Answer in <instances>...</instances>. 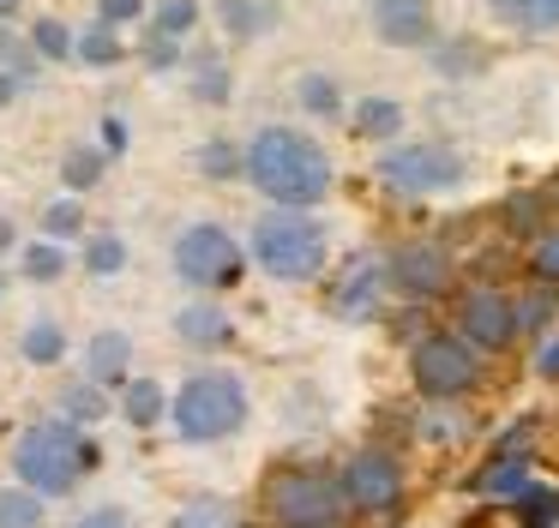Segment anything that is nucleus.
I'll use <instances>...</instances> for the list:
<instances>
[{
  "label": "nucleus",
  "instance_id": "44",
  "mask_svg": "<svg viewBox=\"0 0 559 528\" xmlns=\"http://www.w3.org/2000/svg\"><path fill=\"white\" fill-rule=\"evenodd\" d=\"M542 372H559V343H554V355L542 360Z\"/></svg>",
  "mask_w": 559,
  "mask_h": 528
},
{
  "label": "nucleus",
  "instance_id": "41",
  "mask_svg": "<svg viewBox=\"0 0 559 528\" xmlns=\"http://www.w3.org/2000/svg\"><path fill=\"white\" fill-rule=\"evenodd\" d=\"M19 84H25V72H0V108L19 96Z\"/></svg>",
  "mask_w": 559,
  "mask_h": 528
},
{
  "label": "nucleus",
  "instance_id": "43",
  "mask_svg": "<svg viewBox=\"0 0 559 528\" xmlns=\"http://www.w3.org/2000/svg\"><path fill=\"white\" fill-rule=\"evenodd\" d=\"M19 7H25V0H0V19H13Z\"/></svg>",
  "mask_w": 559,
  "mask_h": 528
},
{
  "label": "nucleus",
  "instance_id": "26",
  "mask_svg": "<svg viewBox=\"0 0 559 528\" xmlns=\"http://www.w3.org/2000/svg\"><path fill=\"white\" fill-rule=\"evenodd\" d=\"M61 180H67V192H91L103 180V151H91V144L67 151L61 156Z\"/></svg>",
  "mask_w": 559,
  "mask_h": 528
},
{
  "label": "nucleus",
  "instance_id": "8",
  "mask_svg": "<svg viewBox=\"0 0 559 528\" xmlns=\"http://www.w3.org/2000/svg\"><path fill=\"white\" fill-rule=\"evenodd\" d=\"M175 271L193 288H229L241 276V240L223 223H193L175 240Z\"/></svg>",
  "mask_w": 559,
  "mask_h": 528
},
{
  "label": "nucleus",
  "instance_id": "21",
  "mask_svg": "<svg viewBox=\"0 0 559 528\" xmlns=\"http://www.w3.org/2000/svg\"><path fill=\"white\" fill-rule=\"evenodd\" d=\"M115 31H121V24L97 19L85 36H79V60H85V67H121L127 48H121V36H115Z\"/></svg>",
  "mask_w": 559,
  "mask_h": 528
},
{
  "label": "nucleus",
  "instance_id": "22",
  "mask_svg": "<svg viewBox=\"0 0 559 528\" xmlns=\"http://www.w3.org/2000/svg\"><path fill=\"white\" fill-rule=\"evenodd\" d=\"M19 355H25L31 367H55V360L67 355V336H61V324H49V319L25 324V336H19Z\"/></svg>",
  "mask_w": 559,
  "mask_h": 528
},
{
  "label": "nucleus",
  "instance_id": "23",
  "mask_svg": "<svg viewBox=\"0 0 559 528\" xmlns=\"http://www.w3.org/2000/svg\"><path fill=\"white\" fill-rule=\"evenodd\" d=\"M295 96H301V108H307V115H319V120H331L343 108V91H337L331 72H301V79H295Z\"/></svg>",
  "mask_w": 559,
  "mask_h": 528
},
{
  "label": "nucleus",
  "instance_id": "10",
  "mask_svg": "<svg viewBox=\"0 0 559 528\" xmlns=\"http://www.w3.org/2000/svg\"><path fill=\"white\" fill-rule=\"evenodd\" d=\"M457 331L469 336L481 355H499V348H511V336H518V307H511L506 288H469V295H463V312H457Z\"/></svg>",
  "mask_w": 559,
  "mask_h": 528
},
{
  "label": "nucleus",
  "instance_id": "28",
  "mask_svg": "<svg viewBox=\"0 0 559 528\" xmlns=\"http://www.w3.org/2000/svg\"><path fill=\"white\" fill-rule=\"evenodd\" d=\"M199 168H205L211 180H229V175H247V151H235L229 139H205V151H199Z\"/></svg>",
  "mask_w": 559,
  "mask_h": 528
},
{
  "label": "nucleus",
  "instance_id": "2",
  "mask_svg": "<svg viewBox=\"0 0 559 528\" xmlns=\"http://www.w3.org/2000/svg\"><path fill=\"white\" fill-rule=\"evenodd\" d=\"M91 463H97V451H91V439L73 420H37V427H25L13 444V475L25 480V487H37L43 499L73 492Z\"/></svg>",
  "mask_w": 559,
  "mask_h": 528
},
{
  "label": "nucleus",
  "instance_id": "19",
  "mask_svg": "<svg viewBox=\"0 0 559 528\" xmlns=\"http://www.w3.org/2000/svg\"><path fill=\"white\" fill-rule=\"evenodd\" d=\"M121 415H127V427L151 432L163 415H169V403H163V384H157V379H127V391H121Z\"/></svg>",
  "mask_w": 559,
  "mask_h": 528
},
{
  "label": "nucleus",
  "instance_id": "38",
  "mask_svg": "<svg viewBox=\"0 0 559 528\" xmlns=\"http://www.w3.org/2000/svg\"><path fill=\"white\" fill-rule=\"evenodd\" d=\"M97 19H109V24H133V19H145V0H97Z\"/></svg>",
  "mask_w": 559,
  "mask_h": 528
},
{
  "label": "nucleus",
  "instance_id": "27",
  "mask_svg": "<svg viewBox=\"0 0 559 528\" xmlns=\"http://www.w3.org/2000/svg\"><path fill=\"white\" fill-rule=\"evenodd\" d=\"M229 91H235V79H229V67H223L217 55L193 60V96L199 103H229Z\"/></svg>",
  "mask_w": 559,
  "mask_h": 528
},
{
  "label": "nucleus",
  "instance_id": "9",
  "mask_svg": "<svg viewBox=\"0 0 559 528\" xmlns=\"http://www.w3.org/2000/svg\"><path fill=\"white\" fill-rule=\"evenodd\" d=\"M337 480H343V499H349L355 511H391V504L403 499V463L391 451H379V444L355 451Z\"/></svg>",
  "mask_w": 559,
  "mask_h": 528
},
{
  "label": "nucleus",
  "instance_id": "30",
  "mask_svg": "<svg viewBox=\"0 0 559 528\" xmlns=\"http://www.w3.org/2000/svg\"><path fill=\"white\" fill-rule=\"evenodd\" d=\"M25 276L31 283H55V276H67V252L49 240H37V247H25Z\"/></svg>",
  "mask_w": 559,
  "mask_h": 528
},
{
  "label": "nucleus",
  "instance_id": "29",
  "mask_svg": "<svg viewBox=\"0 0 559 528\" xmlns=\"http://www.w3.org/2000/svg\"><path fill=\"white\" fill-rule=\"evenodd\" d=\"M175 528H247V523L229 511V504H217V499H199V504H187V511L175 516Z\"/></svg>",
  "mask_w": 559,
  "mask_h": 528
},
{
  "label": "nucleus",
  "instance_id": "39",
  "mask_svg": "<svg viewBox=\"0 0 559 528\" xmlns=\"http://www.w3.org/2000/svg\"><path fill=\"white\" fill-rule=\"evenodd\" d=\"M31 55H37V48H31ZM31 55H25V48H19V43H13V36H7V31H0V67H13V72H31Z\"/></svg>",
  "mask_w": 559,
  "mask_h": 528
},
{
  "label": "nucleus",
  "instance_id": "17",
  "mask_svg": "<svg viewBox=\"0 0 559 528\" xmlns=\"http://www.w3.org/2000/svg\"><path fill=\"white\" fill-rule=\"evenodd\" d=\"M175 336L193 348H223L229 343V319H223L217 307H205V300H193V307L175 312Z\"/></svg>",
  "mask_w": 559,
  "mask_h": 528
},
{
  "label": "nucleus",
  "instance_id": "35",
  "mask_svg": "<svg viewBox=\"0 0 559 528\" xmlns=\"http://www.w3.org/2000/svg\"><path fill=\"white\" fill-rule=\"evenodd\" d=\"M145 60H151L157 72L181 67V36H163V31H151V36H145Z\"/></svg>",
  "mask_w": 559,
  "mask_h": 528
},
{
  "label": "nucleus",
  "instance_id": "4",
  "mask_svg": "<svg viewBox=\"0 0 559 528\" xmlns=\"http://www.w3.org/2000/svg\"><path fill=\"white\" fill-rule=\"evenodd\" d=\"M253 259L277 283H313L325 271V228L295 204H277L253 223Z\"/></svg>",
  "mask_w": 559,
  "mask_h": 528
},
{
  "label": "nucleus",
  "instance_id": "25",
  "mask_svg": "<svg viewBox=\"0 0 559 528\" xmlns=\"http://www.w3.org/2000/svg\"><path fill=\"white\" fill-rule=\"evenodd\" d=\"M31 48H37V60H73L79 55V36L67 31L61 19H37V24H31Z\"/></svg>",
  "mask_w": 559,
  "mask_h": 528
},
{
  "label": "nucleus",
  "instance_id": "33",
  "mask_svg": "<svg viewBox=\"0 0 559 528\" xmlns=\"http://www.w3.org/2000/svg\"><path fill=\"white\" fill-rule=\"evenodd\" d=\"M43 228H49L55 240H73L79 228H85V204H79V199H55L49 211H43Z\"/></svg>",
  "mask_w": 559,
  "mask_h": 528
},
{
  "label": "nucleus",
  "instance_id": "6",
  "mask_svg": "<svg viewBox=\"0 0 559 528\" xmlns=\"http://www.w3.org/2000/svg\"><path fill=\"white\" fill-rule=\"evenodd\" d=\"M379 180L403 199H427V192H445L463 180V156L439 139H415V144H391L379 151Z\"/></svg>",
  "mask_w": 559,
  "mask_h": 528
},
{
  "label": "nucleus",
  "instance_id": "12",
  "mask_svg": "<svg viewBox=\"0 0 559 528\" xmlns=\"http://www.w3.org/2000/svg\"><path fill=\"white\" fill-rule=\"evenodd\" d=\"M367 19L385 48H427L439 36L433 0H367Z\"/></svg>",
  "mask_w": 559,
  "mask_h": 528
},
{
  "label": "nucleus",
  "instance_id": "20",
  "mask_svg": "<svg viewBox=\"0 0 559 528\" xmlns=\"http://www.w3.org/2000/svg\"><path fill=\"white\" fill-rule=\"evenodd\" d=\"M217 24L235 43H247V36H259L271 24V0H217Z\"/></svg>",
  "mask_w": 559,
  "mask_h": 528
},
{
  "label": "nucleus",
  "instance_id": "32",
  "mask_svg": "<svg viewBox=\"0 0 559 528\" xmlns=\"http://www.w3.org/2000/svg\"><path fill=\"white\" fill-rule=\"evenodd\" d=\"M121 264H127V240H115V235H97V240L85 247V271H91V276H115Z\"/></svg>",
  "mask_w": 559,
  "mask_h": 528
},
{
  "label": "nucleus",
  "instance_id": "5",
  "mask_svg": "<svg viewBox=\"0 0 559 528\" xmlns=\"http://www.w3.org/2000/svg\"><path fill=\"white\" fill-rule=\"evenodd\" d=\"M475 372H481V348H475L463 331L457 336L433 331V336H421L415 355H409V379H415V391H421L427 403H451V396H463L475 384Z\"/></svg>",
  "mask_w": 559,
  "mask_h": 528
},
{
  "label": "nucleus",
  "instance_id": "34",
  "mask_svg": "<svg viewBox=\"0 0 559 528\" xmlns=\"http://www.w3.org/2000/svg\"><path fill=\"white\" fill-rule=\"evenodd\" d=\"M103 408H109V403H103V384L97 379H85L79 391H67V415H73V420H103Z\"/></svg>",
  "mask_w": 559,
  "mask_h": 528
},
{
  "label": "nucleus",
  "instance_id": "45",
  "mask_svg": "<svg viewBox=\"0 0 559 528\" xmlns=\"http://www.w3.org/2000/svg\"><path fill=\"white\" fill-rule=\"evenodd\" d=\"M0 295H7V276H0Z\"/></svg>",
  "mask_w": 559,
  "mask_h": 528
},
{
  "label": "nucleus",
  "instance_id": "37",
  "mask_svg": "<svg viewBox=\"0 0 559 528\" xmlns=\"http://www.w3.org/2000/svg\"><path fill=\"white\" fill-rule=\"evenodd\" d=\"M73 528H133V516H127L121 504H97V511H85Z\"/></svg>",
  "mask_w": 559,
  "mask_h": 528
},
{
  "label": "nucleus",
  "instance_id": "31",
  "mask_svg": "<svg viewBox=\"0 0 559 528\" xmlns=\"http://www.w3.org/2000/svg\"><path fill=\"white\" fill-rule=\"evenodd\" d=\"M199 24V0H157V12H151V31L163 36H187Z\"/></svg>",
  "mask_w": 559,
  "mask_h": 528
},
{
  "label": "nucleus",
  "instance_id": "36",
  "mask_svg": "<svg viewBox=\"0 0 559 528\" xmlns=\"http://www.w3.org/2000/svg\"><path fill=\"white\" fill-rule=\"evenodd\" d=\"M530 264H535V276H542V283H559V235H542V240H535Z\"/></svg>",
  "mask_w": 559,
  "mask_h": 528
},
{
  "label": "nucleus",
  "instance_id": "16",
  "mask_svg": "<svg viewBox=\"0 0 559 528\" xmlns=\"http://www.w3.org/2000/svg\"><path fill=\"white\" fill-rule=\"evenodd\" d=\"M506 31H523V36H554L559 31V0H487Z\"/></svg>",
  "mask_w": 559,
  "mask_h": 528
},
{
  "label": "nucleus",
  "instance_id": "40",
  "mask_svg": "<svg viewBox=\"0 0 559 528\" xmlns=\"http://www.w3.org/2000/svg\"><path fill=\"white\" fill-rule=\"evenodd\" d=\"M103 151H109V156H121L127 151V120H103Z\"/></svg>",
  "mask_w": 559,
  "mask_h": 528
},
{
  "label": "nucleus",
  "instance_id": "14",
  "mask_svg": "<svg viewBox=\"0 0 559 528\" xmlns=\"http://www.w3.org/2000/svg\"><path fill=\"white\" fill-rule=\"evenodd\" d=\"M349 132L367 144H391L403 132V103L397 96H361V103L349 108Z\"/></svg>",
  "mask_w": 559,
  "mask_h": 528
},
{
  "label": "nucleus",
  "instance_id": "15",
  "mask_svg": "<svg viewBox=\"0 0 559 528\" xmlns=\"http://www.w3.org/2000/svg\"><path fill=\"white\" fill-rule=\"evenodd\" d=\"M530 487H535V468L523 463V456H506V451H499L493 463L481 468V480H475V492H481V499H499V504L530 499Z\"/></svg>",
  "mask_w": 559,
  "mask_h": 528
},
{
  "label": "nucleus",
  "instance_id": "18",
  "mask_svg": "<svg viewBox=\"0 0 559 528\" xmlns=\"http://www.w3.org/2000/svg\"><path fill=\"white\" fill-rule=\"evenodd\" d=\"M127 355H133V343H127L121 331H103L97 343L85 348V379H97V384H127Z\"/></svg>",
  "mask_w": 559,
  "mask_h": 528
},
{
  "label": "nucleus",
  "instance_id": "7",
  "mask_svg": "<svg viewBox=\"0 0 559 528\" xmlns=\"http://www.w3.org/2000/svg\"><path fill=\"white\" fill-rule=\"evenodd\" d=\"M343 480L319 475V468H289L271 480V516L277 528H337L343 516Z\"/></svg>",
  "mask_w": 559,
  "mask_h": 528
},
{
  "label": "nucleus",
  "instance_id": "42",
  "mask_svg": "<svg viewBox=\"0 0 559 528\" xmlns=\"http://www.w3.org/2000/svg\"><path fill=\"white\" fill-rule=\"evenodd\" d=\"M13 247V223H7V216H0V252Z\"/></svg>",
  "mask_w": 559,
  "mask_h": 528
},
{
  "label": "nucleus",
  "instance_id": "13",
  "mask_svg": "<svg viewBox=\"0 0 559 528\" xmlns=\"http://www.w3.org/2000/svg\"><path fill=\"white\" fill-rule=\"evenodd\" d=\"M385 295H391V271L373 259V252H361V259L337 276V288H331V312L349 319V324H361V319H373V312H379V300H385Z\"/></svg>",
  "mask_w": 559,
  "mask_h": 528
},
{
  "label": "nucleus",
  "instance_id": "11",
  "mask_svg": "<svg viewBox=\"0 0 559 528\" xmlns=\"http://www.w3.org/2000/svg\"><path fill=\"white\" fill-rule=\"evenodd\" d=\"M385 271H391V295H403V300H433V295H445V283H451V259L433 247V240L397 247Z\"/></svg>",
  "mask_w": 559,
  "mask_h": 528
},
{
  "label": "nucleus",
  "instance_id": "3",
  "mask_svg": "<svg viewBox=\"0 0 559 528\" xmlns=\"http://www.w3.org/2000/svg\"><path fill=\"white\" fill-rule=\"evenodd\" d=\"M169 420L187 444H223L247 427V384L235 372H193L175 391Z\"/></svg>",
  "mask_w": 559,
  "mask_h": 528
},
{
  "label": "nucleus",
  "instance_id": "24",
  "mask_svg": "<svg viewBox=\"0 0 559 528\" xmlns=\"http://www.w3.org/2000/svg\"><path fill=\"white\" fill-rule=\"evenodd\" d=\"M0 528H43V492L37 487L0 492Z\"/></svg>",
  "mask_w": 559,
  "mask_h": 528
},
{
  "label": "nucleus",
  "instance_id": "1",
  "mask_svg": "<svg viewBox=\"0 0 559 528\" xmlns=\"http://www.w3.org/2000/svg\"><path fill=\"white\" fill-rule=\"evenodd\" d=\"M247 180H253L271 204L313 211L331 192V156L319 151L301 127H259L253 139H247Z\"/></svg>",
  "mask_w": 559,
  "mask_h": 528
}]
</instances>
